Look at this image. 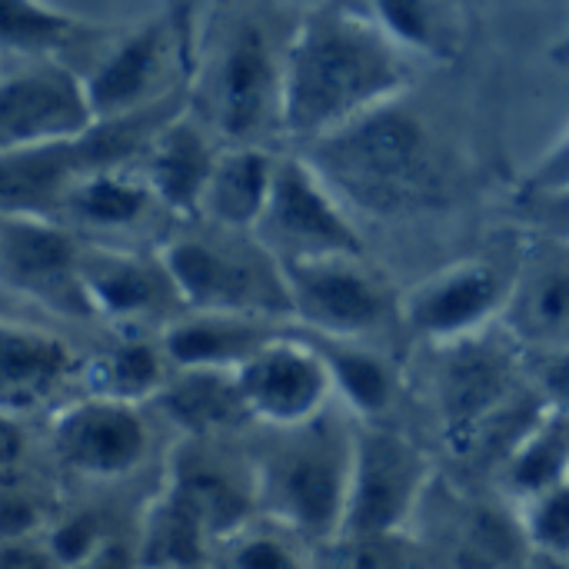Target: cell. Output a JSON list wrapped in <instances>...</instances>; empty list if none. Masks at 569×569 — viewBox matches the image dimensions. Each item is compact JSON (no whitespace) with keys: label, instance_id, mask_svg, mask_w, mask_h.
<instances>
[{"label":"cell","instance_id":"obj_19","mask_svg":"<svg viewBox=\"0 0 569 569\" xmlns=\"http://www.w3.org/2000/svg\"><path fill=\"white\" fill-rule=\"evenodd\" d=\"M503 327L527 353L569 347V247L543 240L517 267Z\"/></svg>","mask_w":569,"mask_h":569},{"label":"cell","instance_id":"obj_12","mask_svg":"<svg viewBox=\"0 0 569 569\" xmlns=\"http://www.w3.org/2000/svg\"><path fill=\"white\" fill-rule=\"evenodd\" d=\"M83 240L43 213H0V280L60 317L97 320L83 287Z\"/></svg>","mask_w":569,"mask_h":569},{"label":"cell","instance_id":"obj_37","mask_svg":"<svg viewBox=\"0 0 569 569\" xmlns=\"http://www.w3.org/2000/svg\"><path fill=\"white\" fill-rule=\"evenodd\" d=\"M569 187V130L527 170L520 180L517 200L520 197H540V193H557Z\"/></svg>","mask_w":569,"mask_h":569},{"label":"cell","instance_id":"obj_11","mask_svg":"<svg viewBox=\"0 0 569 569\" xmlns=\"http://www.w3.org/2000/svg\"><path fill=\"white\" fill-rule=\"evenodd\" d=\"M160 483L177 490L220 543L260 517L250 433L177 437L160 460Z\"/></svg>","mask_w":569,"mask_h":569},{"label":"cell","instance_id":"obj_30","mask_svg":"<svg viewBox=\"0 0 569 569\" xmlns=\"http://www.w3.org/2000/svg\"><path fill=\"white\" fill-rule=\"evenodd\" d=\"M317 547L290 527L257 517L220 543L213 569H317Z\"/></svg>","mask_w":569,"mask_h":569},{"label":"cell","instance_id":"obj_25","mask_svg":"<svg viewBox=\"0 0 569 569\" xmlns=\"http://www.w3.org/2000/svg\"><path fill=\"white\" fill-rule=\"evenodd\" d=\"M277 163L280 153H273L270 147H223L200 217L220 230L253 233L270 203Z\"/></svg>","mask_w":569,"mask_h":569},{"label":"cell","instance_id":"obj_5","mask_svg":"<svg viewBox=\"0 0 569 569\" xmlns=\"http://www.w3.org/2000/svg\"><path fill=\"white\" fill-rule=\"evenodd\" d=\"M427 569H533L520 510L493 487L440 470L413 530Z\"/></svg>","mask_w":569,"mask_h":569},{"label":"cell","instance_id":"obj_31","mask_svg":"<svg viewBox=\"0 0 569 569\" xmlns=\"http://www.w3.org/2000/svg\"><path fill=\"white\" fill-rule=\"evenodd\" d=\"M137 523L123 527V523H113V517L93 503H60L53 523L47 527V540L50 547L57 550V557L63 560V567L70 569L73 563L87 560L93 550H100L110 537L123 533V530H133Z\"/></svg>","mask_w":569,"mask_h":569},{"label":"cell","instance_id":"obj_39","mask_svg":"<svg viewBox=\"0 0 569 569\" xmlns=\"http://www.w3.org/2000/svg\"><path fill=\"white\" fill-rule=\"evenodd\" d=\"M70 569H143L140 547H137V527L110 537L100 550H93L87 560L73 563Z\"/></svg>","mask_w":569,"mask_h":569},{"label":"cell","instance_id":"obj_28","mask_svg":"<svg viewBox=\"0 0 569 569\" xmlns=\"http://www.w3.org/2000/svg\"><path fill=\"white\" fill-rule=\"evenodd\" d=\"M307 337L313 340V347L330 367L337 400L363 423L387 420L400 393L397 367L380 350L367 347V340H340L320 333H307Z\"/></svg>","mask_w":569,"mask_h":569},{"label":"cell","instance_id":"obj_16","mask_svg":"<svg viewBox=\"0 0 569 569\" xmlns=\"http://www.w3.org/2000/svg\"><path fill=\"white\" fill-rule=\"evenodd\" d=\"M237 377L257 427H300L337 403L330 367L300 327L263 347Z\"/></svg>","mask_w":569,"mask_h":569},{"label":"cell","instance_id":"obj_26","mask_svg":"<svg viewBox=\"0 0 569 569\" xmlns=\"http://www.w3.org/2000/svg\"><path fill=\"white\" fill-rule=\"evenodd\" d=\"M117 37L90 20L57 10L43 0H3L0 3V47L7 60L53 57L67 60L70 50H107ZM70 63V60H67Z\"/></svg>","mask_w":569,"mask_h":569},{"label":"cell","instance_id":"obj_1","mask_svg":"<svg viewBox=\"0 0 569 569\" xmlns=\"http://www.w3.org/2000/svg\"><path fill=\"white\" fill-rule=\"evenodd\" d=\"M413 83L407 50L360 10L313 7L283 57V133L300 147L393 103Z\"/></svg>","mask_w":569,"mask_h":569},{"label":"cell","instance_id":"obj_15","mask_svg":"<svg viewBox=\"0 0 569 569\" xmlns=\"http://www.w3.org/2000/svg\"><path fill=\"white\" fill-rule=\"evenodd\" d=\"M173 70H180L183 80L190 83L193 70L187 63L180 33L170 17L150 20L117 37L87 73V90L97 120H117L160 103L177 87H183L170 83Z\"/></svg>","mask_w":569,"mask_h":569},{"label":"cell","instance_id":"obj_3","mask_svg":"<svg viewBox=\"0 0 569 569\" xmlns=\"http://www.w3.org/2000/svg\"><path fill=\"white\" fill-rule=\"evenodd\" d=\"M357 417L337 400L300 427H253L260 517H270L317 550L340 540L347 520Z\"/></svg>","mask_w":569,"mask_h":569},{"label":"cell","instance_id":"obj_33","mask_svg":"<svg viewBox=\"0 0 569 569\" xmlns=\"http://www.w3.org/2000/svg\"><path fill=\"white\" fill-rule=\"evenodd\" d=\"M377 23L410 53H447V37L440 27V17L433 10V0H373Z\"/></svg>","mask_w":569,"mask_h":569},{"label":"cell","instance_id":"obj_6","mask_svg":"<svg viewBox=\"0 0 569 569\" xmlns=\"http://www.w3.org/2000/svg\"><path fill=\"white\" fill-rule=\"evenodd\" d=\"M440 470L437 457L407 430L360 420L340 537H410Z\"/></svg>","mask_w":569,"mask_h":569},{"label":"cell","instance_id":"obj_17","mask_svg":"<svg viewBox=\"0 0 569 569\" xmlns=\"http://www.w3.org/2000/svg\"><path fill=\"white\" fill-rule=\"evenodd\" d=\"M80 270L97 320L143 323L163 317L170 323L180 313H187L160 257H143L103 243H83Z\"/></svg>","mask_w":569,"mask_h":569},{"label":"cell","instance_id":"obj_8","mask_svg":"<svg viewBox=\"0 0 569 569\" xmlns=\"http://www.w3.org/2000/svg\"><path fill=\"white\" fill-rule=\"evenodd\" d=\"M43 453L53 473L83 487H120L153 457L147 407L80 393L57 407L43 430Z\"/></svg>","mask_w":569,"mask_h":569},{"label":"cell","instance_id":"obj_40","mask_svg":"<svg viewBox=\"0 0 569 569\" xmlns=\"http://www.w3.org/2000/svg\"><path fill=\"white\" fill-rule=\"evenodd\" d=\"M533 569H569V560H553V557L533 553Z\"/></svg>","mask_w":569,"mask_h":569},{"label":"cell","instance_id":"obj_7","mask_svg":"<svg viewBox=\"0 0 569 569\" xmlns=\"http://www.w3.org/2000/svg\"><path fill=\"white\" fill-rule=\"evenodd\" d=\"M283 57L287 47L280 50L257 17H240L227 30L207 83L203 117L223 147H263V137L283 133Z\"/></svg>","mask_w":569,"mask_h":569},{"label":"cell","instance_id":"obj_27","mask_svg":"<svg viewBox=\"0 0 569 569\" xmlns=\"http://www.w3.org/2000/svg\"><path fill=\"white\" fill-rule=\"evenodd\" d=\"M563 483H569V420L547 407L543 417L513 443L487 487L520 510Z\"/></svg>","mask_w":569,"mask_h":569},{"label":"cell","instance_id":"obj_24","mask_svg":"<svg viewBox=\"0 0 569 569\" xmlns=\"http://www.w3.org/2000/svg\"><path fill=\"white\" fill-rule=\"evenodd\" d=\"M153 210H163L153 197L140 167H110L80 177L60 200L57 217L70 230L120 233L150 220Z\"/></svg>","mask_w":569,"mask_h":569},{"label":"cell","instance_id":"obj_4","mask_svg":"<svg viewBox=\"0 0 569 569\" xmlns=\"http://www.w3.org/2000/svg\"><path fill=\"white\" fill-rule=\"evenodd\" d=\"M180 233L157 257L180 300L197 313H243L293 323V303L280 260L253 233Z\"/></svg>","mask_w":569,"mask_h":569},{"label":"cell","instance_id":"obj_14","mask_svg":"<svg viewBox=\"0 0 569 569\" xmlns=\"http://www.w3.org/2000/svg\"><path fill=\"white\" fill-rule=\"evenodd\" d=\"M517 267L507 270L497 260L450 263L407 290L400 317L410 333L433 347L483 333L503 323L517 283Z\"/></svg>","mask_w":569,"mask_h":569},{"label":"cell","instance_id":"obj_10","mask_svg":"<svg viewBox=\"0 0 569 569\" xmlns=\"http://www.w3.org/2000/svg\"><path fill=\"white\" fill-rule=\"evenodd\" d=\"M97 127L87 77L53 57H20L0 80V153L67 143Z\"/></svg>","mask_w":569,"mask_h":569},{"label":"cell","instance_id":"obj_21","mask_svg":"<svg viewBox=\"0 0 569 569\" xmlns=\"http://www.w3.org/2000/svg\"><path fill=\"white\" fill-rule=\"evenodd\" d=\"M77 370L73 350L30 323L3 320L0 327V413L30 420L40 413Z\"/></svg>","mask_w":569,"mask_h":569},{"label":"cell","instance_id":"obj_32","mask_svg":"<svg viewBox=\"0 0 569 569\" xmlns=\"http://www.w3.org/2000/svg\"><path fill=\"white\" fill-rule=\"evenodd\" d=\"M317 569H427L413 537H340L317 553Z\"/></svg>","mask_w":569,"mask_h":569},{"label":"cell","instance_id":"obj_34","mask_svg":"<svg viewBox=\"0 0 569 569\" xmlns=\"http://www.w3.org/2000/svg\"><path fill=\"white\" fill-rule=\"evenodd\" d=\"M520 523L533 553L569 560V483L520 507Z\"/></svg>","mask_w":569,"mask_h":569},{"label":"cell","instance_id":"obj_41","mask_svg":"<svg viewBox=\"0 0 569 569\" xmlns=\"http://www.w3.org/2000/svg\"><path fill=\"white\" fill-rule=\"evenodd\" d=\"M553 57H557L560 63H569V33L560 40V43H557V47H553Z\"/></svg>","mask_w":569,"mask_h":569},{"label":"cell","instance_id":"obj_18","mask_svg":"<svg viewBox=\"0 0 569 569\" xmlns=\"http://www.w3.org/2000/svg\"><path fill=\"white\" fill-rule=\"evenodd\" d=\"M220 153L223 147L213 140V130L200 117L183 110L153 137L137 167L167 213L200 217Z\"/></svg>","mask_w":569,"mask_h":569},{"label":"cell","instance_id":"obj_22","mask_svg":"<svg viewBox=\"0 0 569 569\" xmlns=\"http://www.w3.org/2000/svg\"><path fill=\"white\" fill-rule=\"evenodd\" d=\"M153 410L177 437H243L257 427L237 370H173Z\"/></svg>","mask_w":569,"mask_h":569},{"label":"cell","instance_id":"obj_23","mask_svg":"<svg viewBox=\"0 0 569 569\" xmlns=\"http://www.w3.org/2000/svg\"><path fill=\"white\" fill-rule=\"evenodd\" d=\"M137 547L143 569H213L220 540L177 490L157 480L137 513Z\"/></svg>","mask_w":569,"mask_h":569},{"label":"cell","instance_id":"obj_2","mask_svg":"<svg viewBox=\"0 0 569 569\" xmlns=\"http://www.w3.org/2000/svg\"><path fill=\"white\" fill-rule=\"evenodd\" d=\"M297 153L347 210L400 220L443 200V163L427 120L400 100L303 143Z\"/></svg>","mask_w":569,"mask_h":569},{"label":"cell","instance_id":"obj_38","mask_svg":"<svg viewBox=\"0 0 569 569\" xmlns=\"http://www.w3.org/2000/svg\"><path fill=\"white\" fill-rule=\"evenodd\" d=\"M0 569H67L43 533L0 540Z\"/></svg>","mask_w":569,"mask_h":569},{"label":"cell","instance_id":"obj_36","mask_svg":"<svg viewBox=\"0 0 569 569\" xmlns=\"http://www.w3.org/2000/svg\"><path fill=\"white\" fill-rule=\"evenodd\" d=\"M520 213L533 227L540 240L567 243L569 247V187L557 193H540V197H520Z\"/></svg>","mask_w":569,"mask_h":569},{"label":"cell","instance_id":"obj_42","mask_svg":"<svg viewBox=\"0 0 569 569\" xmlns=\"http://www.w3.org/2000/svg\"><path fill=\"white\" fill-rule=\"evenodd\" d=\"M170 13H183V17H190V0H170Z\"/></svg>","mask_w":569,"mask_h":569},{"label":"cell","instance_id":"obj_35","mask_svg":"<svg viewBox=\"0 0 569 569\" xmlns=\"http://www.w3.org/2000/svg\"><path fill=\"white\" fill-rule=\"evenodd\" d=\"M530 380L540 393V400L569 420V347L550 353H527Z\"/></svg>","mask_w":569,"mask_h":569},{"label":"cell","instance_id":"obj_20","mask_svg":"<svg viewBox=\"0 0 569 569\" xmlns=\"http://www.w3.org/2000/svg\"><path fill=\"white\" fill-rule=\"evenodd\" d=\"M293 327L297 323L270 317L187 310L177 320L163 323L160 343L173 370H240Z\"/></svg>","mask_w":569,"mask_h":569},{"label":"cell","instance_id":"obj_29","mask_svg":"<svg viewBox=\"0 0 569 569\" xmlns=\"http://www.w3.org/2000/svg\"><path fill=\"white\" fill-rule=\"evenodd\" d=\"M173 367L163 353L160 337L147 340L140 333H127L117 343L97 350L80 370L83 393L133 407H153Z\"/></svg>","mask_w":569,"mask_h":569},{"label":"cell","instance_id":"obj_9","mask_svg":"<svg viewBox=\"0 0 569 569\" xmlns=\"http://www.w3.org/2000/svg\"><path fill=\"white\" fill-rule=\"evenodd\" d=\"M253 237L280 263L323 260V257H363V237L350 210L323 183V177L307 163L303 153L280 157L270 203Z\"/></svg>","mask_w":569,"mask_h":569},{"label":"cell","instance_id":"obj_13","mask_svg":"<svg viewBox=\"0 0 569 569\" xmlns=\"http://www.w3.org/2000/svg\"><path fill=\"white\" fill-rule=\"evenodd\" d=\"M280 267L293 303V323L307 333L367 340L393 317L390 293L363 257H323Z\"/></svg>","mask_w":569,"mask_h":569}]
</instances>
